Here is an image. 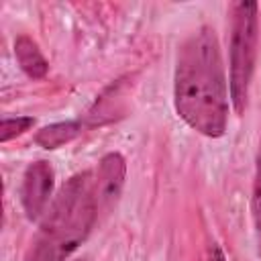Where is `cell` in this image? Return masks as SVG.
Returning <instances> with one entry per match:
<instances>
[{"label": "cell", "instance_id": "6da1fadb", "mask_svg": "<svg viewBox=\"0 0 261 261\" xmlns=\"http://www.w3.org/2000/svg\"><path fill=\"white\" fill-rule=\"evenodd\" d=\"M177 114L206 137H222L228 120V94L214 29L200 27L179 47L173 84Z\"/></svg>", "mask_w": 261, "mask_h": 261}, {"label": "cell", "instance_id": "7a4b0ae2", "mask_svg": "<svg viewBox=\"0 0 261 261\" xmlns=\"http://www.w3.org/2000/svg\"><path fill=\"white\" fill-rule=\"evenodd\" d=\"M98 212L94 173L71 175L49 206L24 261H65L90 234Z\"/></svg>", "mask_w": 261, "mask_h": 261}, {"label": "cell", "instance_id": "3957f363", "mask_svg": "<svg viewBox=\"0 0 261 261\" xmlns=\"http://www.w3.org/2000/svg\"><path fill=\"white\" fill-rule=\"evenodd\" d=\"M259 41V4L237 2L232 6L230 33V102L237 114L245 112L255 71Z\"/></svg>", "mask_w": 261, "mask_h": 261}, {"label": "cell", "instance_id": "277c9868", "mask_svg": "<svg viewBox=\"0 0 261 261\" xmlns=\"http://www.w3.org/2000/svg\"><path fill=\"white\" fill-rule=\"evenodd\" d=\"M53 190V167L47 161H35L27 167L20 186V202L27 218L35 220L45 210Z\"/></svg>", "mask_w": 261, "mask_h": 261}, {"label": "cell", "instance_id": "5b68a950", "mask_svg": "<svg viewBox=\"0 0 261 261\" xmlns=\"http://www.w3.org/2000/svg\"><path fill=\"white\" fill-rule=\"evenodd\" d=\"M124 184V159L120 153H108L98 163L94 175L98 210H108L120 196Z\"/></svg>", "mask_w": 261, "mask_h": 261}, {"label": "cell", "instance_id": "8992f818", "mask_svg": "<svg viewBox=\"0 0 261 261\" xmlns=\"http://www.w3.org/2000/svg\"><path fill=\"white\" fill-rule=\"evenodd\" d=\"M14 55H16V61H18L20 69L29 77H33V80L45 77V73L49 69V63H47V59L43 57L41 49L37 47V43L31 37H27V35L16 37V41H14Z\"/></svg>", "mask_w": 261, "mask_h": 261}, {"label": "cell", "instance_id": "52a82bcc", "mask_svg": "<svg viewBox=\"0 0 261 261\" xmlns=\"http://www.w3.org/2000/svg\"><path fill=\"white\" fill-rule=\"evenodd\" d=\"M86 128L84 120H67V122H55L49 124L45 128H41L35 135V143L41 145L43 149H57L69 141H73L75 137H80Z\"/></svg>", "mask_w": 261, "mask_h": 261}, {"label": "cell", "instance_id": "ba28073f", "mask_svg": "<svg viewBox=\"0 0 261 261\" xmlns=\"http://www.w3.org/2000/svg\"><path fill=\"white\" fill-rule=\"evenodd\" d=\"M251 210H253V222H255L257 241L261 245V145H259V151H257V165H255V181H253Z\"/></svg>", "mask_w": 261, "mask_h": 261}, {"label": "cell", "instance_id": "9c48e42d", "mask_svg": "<svg viewBox=\"0 0 261 261\" xmlns=\"http://www.w3.org/2000/svg\"><path fill=\"white\" fill-rule=\"evenodd\" d=\"M35 124V118L31 116H14V118H4L0 122V141L6 143L18 135H22L24 130H29Z\"/></svg>", "mask_w": 261, "mask_h": 261}, {"label": "cell", "instance_id": "30bf717a", "mask_svg": "<svg viewBox=\"0 0 261 261\" xmlns=\"http://www.w3.org/2000/svg\"><path fill=\"white\" fill-rule=\"evenodd\" d=\"M206 261H226V257H224V253H222V249L218 247V245H210L208 247V253H206Z\"/></svg>", "mask_w": 261, "mask_h": 261}]
</instances>
